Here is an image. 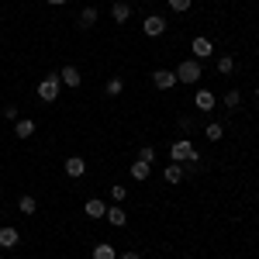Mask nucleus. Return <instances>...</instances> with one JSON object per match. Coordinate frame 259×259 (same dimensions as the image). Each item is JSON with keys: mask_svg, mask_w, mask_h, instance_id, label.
Returning a JSON list of instances; mask_svg holds the SVG:
<instances>
[{"mask_svg": "<svg viewBox=\"0 0 259 259\" xmlns=\"http://www.w3.org/2000/svg\"><path fill=\"white\" fill-rule=\"evenodd\" d=\"M169 159L180 162V166H197V149L187 139H180V142H173V149H169Z\"/></svg>", "mask_w": 259, "mask_h": 259, "instance_id": "f257e3e1", "label": "nucleus"}, {"mask_svg": "<svg viewBox=\"0 0 259 259\" xmlns=\"http://www.w3.org/2000/svg\"><path fill=\"white\" fill-rule=\"evenodd\" d=\"M200 80V62L197 59H183L177 66V83H197Z\"/></svg>", "mask_w": 259, "mask_h": 259, "instance_id": "f03ea898", "label": "nucleus"}, {"mask_svg": "<svg viewBox=\"0 0 259 259\" xmlns=\"http://www.w3.org/2000/svg\"><path fill=\"white\" fill-rule=\"evenodd\" d=\"M59 90H62V80H59V76H45V80L38 83V97L45 100V104H56Z\"/></svg>", "mask_w": 259, "mask_h": 259, "instance_id": "7ed1b4c3", "label": "nucleus"}, {"mask_svg": "<svg viewBox=\"0 0 259 259\" xmlns=\"http://www.w3.org/2000/svg\"><path fill=\"white\" fill-rule=\"evenodd\" d=\"M152 87H156V90H173V87H177V73L156 69V73H152Z\"/></svg>", "mask_w": 259, "mask_h": 259, "instance_id": "20e7f679", "label": "nucleus"}, {"mask_svg": "<svg viewBox=\"0 0 259 259\" xmlns=\"http://www.w3.org/2000/svg\"><path fill=\"white\" fill-rule=\"evenodd\" d=\"M194 104H197V111H204V114H211V111L218 107V100H214V94H211V90H197Z\"/></svg>", "mask_w": 259, "mask_h": 259, "instance_id": "39448f33", "label": "nucleus"}, {"mask_svg": "<svg viewBox=\"0 0 259 259\" xmlns=\"http://www.w3.org/2000/svg\"><path fill=\"white\" fill-rule=\"evenodd\" d=\"M142 28H145V35H149V38H159L162 31H166V21H162L159 14H152V18H145Z\"/></svg>", "mask_w": 259, "mask_h": 259, "instance_id": "423d86ee", "label": "nucleus"}, {"mask_svg": "<svg viewBox=\"0 0 259 259\" xmlns=\"http://www.w3.org/2000/svg\"><path fill=\"white\" fill-rule=\"evenodd\" d=\"M83 173H87V159H80V156H69V159H66V177L80 180Z\"/></svg>", "mask_w": 259, "mask_h": 259, "instance_id": "0eeeda50", "label": "nucleus"}, {"mask_svg": "<svg viewBox=\"0 0 259 259\" xmlns=\"http://www.w3.org/2000/svg\"><path fill=\"white\" fill-rule=\"evenodd\" d=\"M83 214H87V218H104V214H107V204L97 200V197H90L87 204H83Z\"/></svg>", "mask_w": 259, "mask_h": 259, "instance_id": "6e6552de", "label": "nucleus"}, {"mask_svg": "<svg viewBox=\"0 0 259 259\" xmlns=\"http://www.w3.org/2000/svg\"><path fill=\"white\" fill-rule=\"evenodd\" d=\"M18 242H21L18 228H11V225H4V228H0V249H14Z\"/></svg>", "mask_w": 259, "mask_h": 259, "instance_id": "1a4fd4ad", "label": "nucleus"}, {"mask_svg": "<svg viewBox=\"0 0 259 259\" xmlns=\"http://www.w3.org/2000/svg\"><path fill=\"white\" fill-rule=\"evenodd\" d=\"M104 218L111 221L114 228H124V225H128V214H124V207H118V204H114V207H107V214H104Z\"/></svg>", "mask_w": 259, "mask_h": 259, "instance_id": "9d476101", "label": "nucleus"}, {"mask_svg": "<svg viewBox=\"0 0 259 259\" xmlns=\"http://www.w3.org/2000/svg\"><path fill=\"white\" fill-rule=\"evenodd\" d=\"M59 80L66 83V87H80V83H83V76H80V69H76V66H66V69L59 73Z\"/></svg>", "mask_w": 259, "mask_h": 259, "instance_id": "9b49d317", "label": "nucleus"}, {"mask_svg": "<svg viewBox=\"0 0 259 259\" xmlns=\"http://www.w3.org/2000/svg\"><path fill=\"white\" fill-rule=\"evenodd\" d=\"M111 18L118 21V24H124V21L132 18V7H128L124 0H118V4H111Z\"/></svg>", "mask_w": 259, "mask_h": 259, "instance_id": "f8f14e48", "label": "nucleus"}, {"mask_svg": "<svg viewBox=\"0 0 259 259\" xmlns=\"http://www.w3.org/2000/svg\"><path fill=\"white\" fill-rule=\"evenodd\" d=\"M76 24H80L83 31H87V28H94V24H97V7H83L80 18H76Z\"/></svg>", "mask_w": 259, "mask_h": 259, "instance_id": "ddd939ff", "label": "nucleus"}, {"mask_svg": "<svg viewBox=\"0 0 259 259\" xmlns=\"http://www.w3.org/2000/svg\"><path fill=\"white\" fill-rule=\"evenodd\" d=\"M14 135H18V139H31V135H35V121H31V118H21L18 124H14Z\"/></svg>", "mask_w": 259, "mask_h": 259, "instance_id": "4468645a", "label": "nucleus"}, {"mask_svg": "<svg viewBox=\"0 0 259 259\" xmlns=\"http://www.w3.org/2000/svg\"><path fill=\"white\" fill-rule=\"evenodd\" d=\"M162 180H166V183H180V180H183V166H180V162H169V166L162 169Z\"/></svg>", "mask_w": 259, "mask_h": 259, "instance_id": "2eb2a0df", "label": "nucleus"}, {"mask_svg": "<svg viewBox=\"0 0 259 259\" xmlns=\"http://www.w3.org/2000/svg\"><path fill=\"white\" fill-rule=\"evenodd\" d=\"M149 173H152V166H149V162H142V159H135L132 162V180H149Z\"/></svg>", "mask_w": 259, "mask_h": 259, "instance_id": "dca6fc26", "label": "nucleus"}, {"mask_svg": "<svg viewBox=\"0 0 259 259\" xmlns=\"http://www.w3.org/2000/svg\"><path fill=\"white\" fill-rule=\"evenodd\" d=\"M211 52H214V45L207 38H194V56H197V59H207Z\"/></svg>", "mask_w": 259, "mask_h": 259, "instance_id": "f3484780", "label": "nucleus"}, {"mask_svg": "<svg viewBox=\"0 0 259 259\" xmlns=\"http://www.w3.org/2000/svg\"><path fill=\"white\" fill-rule=\"evenodd\" d=\"M94 259H118V252L111 242H100V245H94Z\"/></svg>", "mask_w": 259, "mask_h": 259, "instance_id": "a211bd4d", "label": "nucleus"}, {"mask_svg": "<svg viewBox=\"0 0 259 259\" xmlns=\"http://www.w3.org/2000/svg\"><path fill=\"white\" fill-rule=\"evenodd\" d=\"M18 211H21V214H35V211H38V204H35V197H28V194H24V197L18 200Z\"/></svg>", "mask_w": 259, "mask_h": 259, "instance_id": "6ab92c4d", "label": "nucleus"}, {"mask_svg": "<svg viewBox=\"0 0 259 259\" xmlns=\"http://www.w3.org/2000/svg\"><path fill=\"white\" fill-rule=\"evenodd\" d=\"M204 135H207V139H211V142H221V135H225V128H221L218 121H211V124L204 128Z\"/></svg>", "mask_w": 259, "mask_h": 259, "instance_id": "aec40b11", "label": "nucleus"}, {"mask_svg": "<svg viewBox=\"0 0 259 259\" xmlns=\"http://www.w3.org/2000/svg\"><path fill=\"white\" fill-rule=\"evenodd\" d=\"M232 69H235V59H232V56H221V59H218V73H221V76H228Z\"/></svg>", "mask_w": 259, "mask_h": 259, "instance_id": "412c9836", "label": "nucleus"}, {"mask_svg": "<svg viewBox=\"0 0 259 259\" xmlns=\"http://www.w3.org/2000/svg\"><path fill=\"white\" fill-rule=\"evenodd\" d=\"M139 159L152 166V162H156V149H152V145H142V149H139Z\"/></svg>", "mask_w": 259, "mask_h": 259, "instance_id": "4be33fe9", "label": "nucleus"}, {"mask_svg": "<svg viewBox=\"0 0 259 259\" xmlns=\"http://www.w3.org/2000/svg\"><path fill=\"white\" fill-rule=\"evenodd\" d=\"M239 104H242V94H239V90H228V94H225V107H232V111H235Z\"/></svg>", "mask_w": 259, "mask_h": 259, "instance_id": "5701e85b", "label": "nucleus"}, {"mask_svg": "<svg viewBox=\"0 0 259 259\" xmlns=\"http://www.w3.org/2000/svg\"><path fill=\"white\" fill-rule=\"evenodd\" d=\"M121 90H124V83H121L118 76H114V80H107V97H118Z\"/></svg>", "mask_w": 259, "mask_h": 259, "instance_id": "b1692460", "label": "nucleus"}, {"mask_svg": "<svg viewBox=\"0 0 259 259\" xmlns=\"http://www.w3.org/2000/svg\"><path fill=\"white\" fill-rule=\"evenodd\" d=\"M190 4H194V0H169V7H173L177 14H183V11H190Z\"/></svg>", "mask_w": 259, "mask_h": 259, "instance_id": "393cba45", "label": "nucleus"}, {"mask_svg": "<svg viewBox=\"0 0 259 259\" xmlns=\"http://www.w3.org/2000/svg\"><path fill=\"white\" fill-rule=\"evenodd\" d=\"M4 118H11V121H18V107H14V104H7V107H4Z\"/></svg>", "mask_w": 259, "mask_h": 259, "instance_id": "a878e982", "label": "nucleus"}, {"mask_svg": "<svg viewBox=\"0 0 259 259\" xmlns=\"http://www.w3.org/2000/svg\"><path fill=\"white\" fill-rule=\"evenodd\" d=\"M124 194H128L124 187H111V197H114V200H124Z\"/></svg>", "mask_w": 259, "mask_h": 259, "instance_id": "bb28decb", "label": "nucleus"}, {"mask_svg": "<svg viewBox=\"0 0 259 259\" xmlns=\"http://www.w3.org/2000/svg\"><path fill=\"white\" fill-rule=\"evenodd\" d=\"M121 259H139V252H135V249H128V252H124Z\"/></svg>", "mask_w": 259, "mask_h": 259, "instance_id": "cd10ccee", "label": "nucleus"}, {"mask_svg": "<svg viewBox=\"0 0 259 259\" xmlns=\"http://www.w3.org/2000/svg\"><path fill=\"white\" fill-rule=\"evenodd\" d=\"M49 4H66V0H49Z\"/></svg>", "mask_w": 259, "mask_h": 259, "instance_id": "c85d7f7f", "label": "nucleus"}, {"mask_svg": "<svg viewBox=\"0 0 259 259\" xmlns=\"http://www.w3.org/2000/svg\"><path fill=\"white\" fill-rule=\"evenodd\" d=\"M124 4H128V0H124Z\"/></svg>", "mask_w": 259, "mask_h": 259, "instance_id": "c756f323", "label": "nucleus"}]
</instances>
